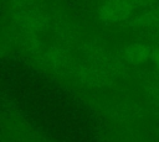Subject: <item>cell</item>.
<instances>
[{
  "label": "cell",
  "mask_w": 159,
  "mask_h": 142,
  "mask_svg": "<svg viewBox=\"0 0 159 142\" xmlns=\"http://www.w3.org/2000/svg\"><path fill=\"white\" fill-rule=\"evenodd\" d=\"M145 1L148 0H111L101 9V19L107 22L120 21Z\"/></svg>",
  "instance_id": "1"
},
{
  "label": "cell",
  "mask_w": 159,
  "mask_h": 142,
  "mask_svg": "<svg viewBox=\"0 0 159 142\" xmlns=\"http://www.w3.org/2000/svg\"><path fill=\"white\" fill-rule=\"evenodd\" d=\"M152 53H153V48L147 44H142V43L130 44L125 49V57L130 62H134V63L148 59L149 57H152Z\"/></svg>",
  "instance_id": "2"
}]
</instances>
